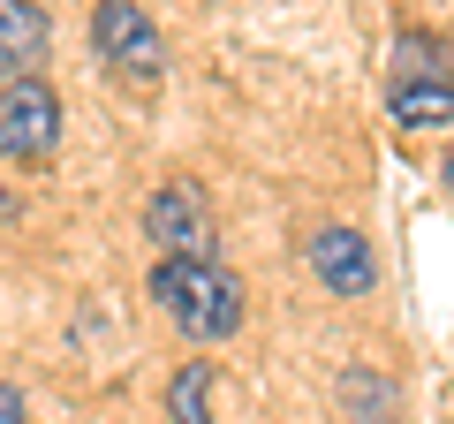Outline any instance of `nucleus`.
Segmentation results:
<instances>
[{
	"instance_id": "nucleus-8",
	"label": "nucleus",
	"mask_w": 454,
	"mask_h": 424,
	"mask_svg": "<svg viewBox=\"0 0 454 424\" xmlns=\"http://www.w3.org/2000/svg\"><path fill=\"white\" fill-rule=\"evenodd\" d=\"M394 83H417V76H454L447 68V38H432V31H394Z\"/></svg>"
},
{
	"instance_id": "nucleus-1",
	"label": "nucleus",
	"mask_w": 454,
	"mask_h": 424,
	"mask_svg": "<svg viewBox=\"0 0 454 424\" xmlns=\"http://www.w3.org/2000/svg\"><path fill=\"white\" fill-rule=\"evenodd\" d=\"M152 303L175 318V334L182 342H197V349H212V342H227V334H243V280L227 273L220 258H160L152 265Z\"/></svg>"
},
{
	"instance_id": "nucleus-4",
	"label": "nucleus",
	"mask_w": 454,
	"mask_h": 424,
	"mask_svg": "<svg viewBox=\"0 0 454 424\" xmlns=\"http://www.w3.org/2000/svg\"><path fill=\"white\" fill-rule=\"evenodd\" d=\"M145 235L160 243V258H220L212 243V205L197 182H160L145 205Z\"/></svg>"
},
{
	"instance_id": "nucleus-7",
	"label": "nucleus",
	"mask_w": 454,
	"mask_h": 424,
	"mask_svg": "<svg viewBox=\"0 0 454 424\" xmlns=\"http://www.w3.org/2000/svg\"><path fill=\"white\" fill-rule=\"evenodd\" d=\"M387 106L402 130H447L454 122V76H417V83H387Z\"/></svg>"
},
{
	"instance_id": "nucleus-2",
	"label": "nucleus",
	"mask_w": 454,
	"mask_h": 424,
	"mask_svg": "<svg viewBox=\"0 0 454 424\" xmlns=\"http://www.w3.org/2000/svg\"><path fill=\"white\" fill-rule=\"evenodd\" d=\"M61 145V91L46 76H8L0 83V160H53Z\"/></svg>"
},
{
	"instance_id": "nucleus-10",
	"label": "nucleus",
	"mask_w": 454,
	"mask_h": 424,
	"mask_svg": "<svg viewBox=\"0 0 454 424\" xmlns=\"http://www.w3.org/2000/svg\"><path fill=\"white\" fill-rule=\"evenodd\" d=\"M167 417L175 424H212V364H182L167 387Z\"/></svg>"
},
{
	"instance_id": "nucleus-5",
	"label": "nucleus",
	"mask_w": 454,
	"mask_h": 424,
	"mask_svg": "<svg viewBox=\"0 0 454 424\" xmlns=\"http://www.w3.org/2000/svg\"><path fill=\"white\" fill-rule=\"evenodd\" d=\"M310 273L333 295H372L379 288V258H372V243L356 228H318L310 235Z\"/></svg>"
},
{
	"instance_id": "nucleus-12",
	"label": "nucleus",
	"mask_w": 454,
	"mask_h": 424,
	"mask_svg": "<svg viewBox=\"0 0 454 424\" xmlns=\"http://www.w3.org/2000/svg\"><path fill=\"white\" fill-rule=\"evenodd\" d=\"M439 175H447V190H454V145H447V167H439Z\"/></svg>"
},
{
	"instance_id": "nucleus-3",
	"label": "nucleus",
	"mask_w": 454,
	"mask_h": 424,
	"mask_svg": "<svg viewBox=\"0 0 454 424\" xmlns=\"http://www.w3.org/2000/svg\"><path fill=\"white\" fill-rule=\"evenodd\" d=\"M91 46H98V61H106L114 76H129V83H152L160 61H167L160 31H152V16L137 0H98L91 8Z\"/></svg>"
},
{
	"instance_id": "nucleus-11",
	"label": "nucleus",
	"mask_w": 454,
	"mask_h": 424,
	"mask_svg": "<svg viewBox=\"0 0 454 424\" xmlns=\"http://www.w3.org/2000/svg\"><path fill=\"white\" fill-rule=\"evenodd\" d=\"M0 424H31V402H23V387H0Z\"/></svg>"
},
{
	"instance_id": "nucleus-9",
	"label": "nucleus",
	"mask_w": 454,
	"mask_h": 424,
	"mask_svg": "<svg viewBox=\"0 0 454 424\" xmlns=\"http://www.w3.org/2000/svg\"><path fill=\"white\" fill-rule=\"evenodd\" d=\"M340 402H348V417L356 424H394V379H379V372H348L340 379Z\"/></svg>"
},
{
	"instance_id": "nucleus-6",
	"label": "nucleus",
	"mask_w": 454,
	"mask_h": 424,
	"mask_svg": "<svg viewBox=\"0 0 454 424\" xmlns=\"http://www.w3.org/2000/svg\"><path fill=\"white\" fill-rule=\"evenodd\" d=\"M46 46H53V16L46 8H38V0H0V83L8 76H38Z\"/></svg>"
}]
</instances>
